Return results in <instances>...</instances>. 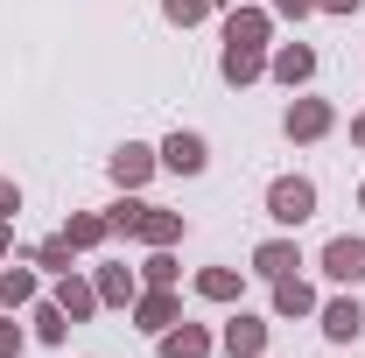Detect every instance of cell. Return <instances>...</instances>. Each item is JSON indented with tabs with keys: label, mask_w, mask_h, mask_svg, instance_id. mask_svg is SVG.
Wrapping results in <instances>:
<instances>
[{
	"label": "cell",
	"mask_w": 365,
	"mask_h": 358,
	"mask_svg": "<svg viewBox=\"0 0 365 358\" xmlns=\"http://www.w3.org/2000/svg\"><path fill=\"white\" fill-rule=\"evenodd\" d=\"M267 218L281 225V232L309 225V218H317V183H309V176H274L267 183Z\"/></svg>",
	"instance_id": "6da1fadb"
},
{
	"label": "cell",
	"mask_w": 365,
	"mask_h": 358,
	"mask_svg": "<svg viewBox=\"0 0 365 358\" xmlns=\"http://www.w3.org/2000/svg\"><path fill=\"white\" fill-rule=\"evenodd\" d=\"M337 288H365V239L359 232H337V239H323V260H317Z\"/></svg>",
	"instance_id": "7a4b0ae2"
},
{
	"label": "cell",
	"mask_w": 365,
	"mask_h": 358,
	"mask_svg": "<svg viewBox=\"0 0 365 358\" xmlns=\"http://www.w3.org/2000/svg\"><path fill=\"white\" fill-rule=\"evenodd\" d=\"M330 127H337V106H330V98H288V113H281V134L302 140V148L323 140Z\"/></svg>",
	"instance_id": "3957f363"
},
{
	"label": "cell",
	"mask_w": 365,
	"mask_h": 358,
	"mask_svg": "<svg viewBox=\"0 0 365 358\" xmlns=\"http://www.w3.org/2000/svg\"><path fill=\"white\" fill-rule=\"evenodd\" d=\"M218 352H225V358H267V316L232 310L225 330H218Z\"/></svg>",
	"instance_id": "277c9868"
},
{
	"label": "cell",
	"mask_w": 365,
	"mask_h": 358,
	"mask_svg": "<svg viewBox=\"0 0 365 358\" xmlns=\"http://www.w3.org/2000/svg\"><path fill=\"white\" fill-rule=\"evenodd\" d=\"M155 155H162V169H169V176H204V169H211V140L190 134V127H176Z\"/></svg>",
	"instance_id": "5b68a950"
},
{
	"label": "cell",
	"mask_w": 365,
	"mask_h": 358,
	"mask_svg": "<svg viewBox=\"0 0 365 358\" xmlns=\"http://www.w3.org/2000/svg\"><path fill=\"white\" fill-rule=\"evenodd\" d=\"M267 78L281 91H302L309 78H317V49L309 43H281V49H267Z\"/></svg>",
	"instance_id": "8992f818"
},
{
	"label": "cell",
	"mask_w": 365,
	"mask_h": 358,
	"mask_svg": "<svg viewBox=\"0 0 365 358\" xmlns=\"http://www.w3.org/2000/svg\"><path fill=\"white\" fill-rule=\"evenodd\" d=\"M155 169H162V155H155V148H140V140L113 148V162H106V176L120 183V190H148V183H155Z\"/></svg>",
	"instance_id": "52a82bcc"
},
{
	"label": "cell",
	"mask_w": 365,
	"mask_h": 358,
	"mask_svg": "<svg viewBox=\"0 0 365 358\" xmlns=\"http://www.w3.org/2000/svg\"><path fill=\"white\" fill-rule=\"evenodd\" d=\"M169 323H182L176 288H140V295H134V330H140V337H162Z\"/></svg>",
	"instance_id": "ba28073f"
},
{
	"label": "cell",
	"mask_w": 365,
	"mask_h": 358,
	"mask_svg": "<svg viewBox=\"0 0 365 358\" xmlns=\"http://www.w3.org/2000/svg\"><path fill=\"white\" fill-rule=\"evenodd\" d=\"M317 323H323L330 344H351V337L365 330V302L359 295H330V302H317Z\"/></svg>",
	"instance_id": "9c48e42d"
},
{
	"label": "cell",
	"mask_w": 365,
	"mask_h": 358,
	"mask_svg": "<svg viewBox=\"0 0 365 358\" xmlns=\"http://www.w3.org/2000/svg\"><path fill=\"white\" fill-rule=\"evenodd\" d=\"M267 36H274V14L267 7H225V43H239V49H267Z\"/></svg>",
	"instance_id": "30bf717a"
},
{
	"label": "cell",
	"mask_w": 365,
	"mask_h": 358,
	"mask_svg": "<svg viewBox=\"0 0 365 358\" xmlns=\"http://www.w3.org/2000/svg\"><path fill=\"white\" fill-rule=\"evenodd\" d=\"M49 295H56V310L71 316V323H91V316H98V288H91L78 267H71V274H56V288H49Z\"/></svg>",
	"instance_id": "8fae6325"
},
{
	"label": "cell",
	"mask_w": 365,
	"mask_h": 358,
	"mask_svg": "<svg viewBox=\"0 0 365 358\" xmlns=\"http://www.w3.org/2000/svg\"><path fill=\"white\" fill-rule=\"evenodd\" d=\"M155 352H162V358H211V352H218V337H211L204 323H169V330L155 337Z\"/></svg>",
	"instance_id": "7c38bea8"
},
{
	"label": "cell",
	"mask_w": 365,
	"mask_h": 358,
	"mask_svg": "<svg viewBox=\"0 0 365 358\" xmlns=\"http://www.w3.org/2000/svg\"><path fill=\"white\" fill-rule=\"evenodd\" d=\"M91 288H98V310H134V295H140V274L113 260V267H98V274H91Z\"/></svg>",
	"instance_id": "4fadbf2b"
},
{
	"label": "cell",
	"mask_w": 365,
	"mask_h": 358,
	"mask_svg": "<svg viewBox=\"0 0 365 358\" xmlns=\"http://www.w3.org/2000/svg\"><path fill=\"white\" fill-rule=\"evenodd\" d=\"M218 78H225V85H260V78H267V49H239V43H225L218 49Z\"/></svg>",
	"instance_id": "5bb4252c"
},
{
	"label": "cell",
	"mask_w": 365,
	"mask_h": 358,
	"mask_svg": "<svg viewBox=\"0 0 365 358\" xmlns=\"http://www.w3.org/2000/svg\"><path fill=\"white\" fill-rule=\"evenodd\" d=\"M182 211H162V204H140V225H134V239L140 246H182Z\"/></svg>",
	"instance_id": "9a60e30c"
},
{
	"label": "cell",
	"mask_w": 365,
	"mask_h": 358,
	"mask_svg": "<svg viewBox=\"0 0 365 358\" xmlns=\"http://www.w3.org/2000/svg\"><path fill=\"white\" fill-rule=\"evenodd\" d=\"M253 274H260V281L302 274V246H295V239H260V246H253Z\"/></svg>",
	"instance_id": "2e32d148"
},
{
	"label": "cell",
	"mask_w": 365,
	"mask_h": 358,
	"mask_svg": "<svg viewBox=\"0 0 365 358\" xmlns=\"http://www.w3.org/2000/svg\"><path fill=\"white\" fill-rule=\"evenodd\" d=\"M274 316H295V323L317 316V288H309L302 274H281V281H274Z\"/></svg>",
	"instance_id": "e0dca14e"
},
{
	"label": "cell",
	"mask_w": 365,
	"mask_h": 358,
	"mask_svg": "<svg viewBox=\"0 0 365 358\" xmlns=\"http://www.w3.org/2000/svg\"><path fill=\"white\" fill-rule=\"evenodd\" d=\"M63 239H71L78 253H98V246L113 239V225H106V211H71V218H63Z\"/></svg>",
	"instance_id": "ac0fdd59"
},
{
	"label": "cell",
	"mask_w": 365,
	"mask_h": 358,
	"mask_svg": "<svg viewBox=\"0 0 365 358\" xmlns=\"http://www.w3.org/2000/svg\"><path fill=\"white\" fill-rule=\"evenodd\" d=\"M29 323H36V330H29L36 344H63V337H71V316L56 310V295H36V302H29Z\"/></svg>",
	"instance_id": "d6986e66"
},
{
	"label": "cell",
	"mask_w": 365,
	"mask_h": 358,
	"mask_svg": "<svg viewBox=\"0 0 365 358\" xmlns=\"http://www.w3.org/2000/svg\"><path fill=\"white\" fill-rule=\"evenodd\" d=\"M43 295V274L36 267H0V310H29Z\"/></svg>",
	"instance_id": "ffe728a7"
},
{
	"label": "cell",
	"mask_w": 365,
	"mask_h": 358,
	"mask_svg": "<svg viewBox=\"0 0 365 358\" xmlns=\"http://www.w3.org/2000/svg\"><path fill=\"white\" fill-rule=\"evenodd\" d=\"M239 288H246V267H204L197 274V295L204 302H239Z\"/></svg>",
	"instance_id": "44dd1931"
},
{
	"label": "cell",
	"mask_w": 365,
	"mask_h": 358,
	"mask_svg": "<svg viewBox=\"0 0 365 358\" xmlns=\"http://www.w3.org/2000/svg\"><path fill=\"white\" fill-rule=\"evenodd\" d=\"M182 281V260L169 246H148V260H140V288H176Z\"/></svg>",
	"instance_id": "7402d4cb"
},
{
	"label": "cell",
	"mask_w": 365,
	"mask_h": 358,
	"mask_svg": "<svg viewBox=\"0 0 365 358\" xmlns=\"http://www.w3.org/2000/svg\"><path fill=\"white\" fill-rule=\"evenodd\" d=\"M71 260H78V246H71L63 232H49L43 246H36V267H43V274H71Z\"/></svg>",
	"instance_id": "603a6c76"
},
{
	"label": "cell",
	"mask_w": 365,
	"mask_h": 358,
	"mask_svg": "<svg viewBox=\"0 0 365 358\" xmlns=\"http://www.w3.org/2000/svg\"><path fill=\"white\" fill-rule=\"evenodd\" d=\"M140 204H148V197H134V190H127L120 204H106V225H113V239H134V225H140Z\"/></svg>",
	"instance_id": "cb8c5ba5"
},
{
	"label": "cell",
	"mask_w": 365,
	"mask_h": 358,
	"mask_svg": "<svg viewBox=\"0 0 365 358\" xmlns=\"http://www.w3.org/2000/svg\"><path fill=\"white\" fill-rule=\"evenodd\" d=\"M204 14H211V0H162V21L169 29H197Z\"/></svg>",
	"instance_id": "d4e9b609"
},
{
	"label": "cell",
	"mask_w": 365,
	"mask_h": 358,
	"mask_svg": "<svg viewBox=\"0 0 365 358\" xmlns=\"http://www.w3.org/2000/svg\"><path fill=\"white\" fill-rule=\"evenodd\" d=\"M29 352V330L14 323V310H0V358H21Z\"/></svg>",
	"instance_id": "484cf974"
},
{
	"label": "cell",
	"mask_w": 365,
	"mask_h": 358,
	"mask_svg": "<svg viewBox=\"0 0 365 358\" xmlns=\"http://www.w3.org/2000/svg\"><path fill=\"white\" fill-rule=\"evenodd\" d=\"M267 14H274V21H309L317 0H267Z\"/></svg>",
	"instance_id": "4316f807"
},
{
	"label": "cell",
	"mask_w": 365,
	"mask_h": 358,
	"mask_svg": "<svg viewBox=\"0 0 365 358\" xmlns=\"http://www.w3.org/2000/svg\"><path fill=\"white\" fill-rule=\"evenodd\" d=\"M14 211H21V183L0 176V218H14Z\"/></svg>",
	"instance_id": "83f0119b"
},
{
	"label": "cell",
	"mask_w": 365,
	"mask_h": 358,
	"mask_svg": "<svg viewBox=\"0 0 365 358\" xmlns=\"http://www.w3.org/2000/svg\"><path fill=\"white\" fill-rule=\"evenodd\" d=\"M0 260H14V218H0Z\"/></svg>",
	"instance_id": "f1b7e54d"
},
{
	"label": "cell",
	"mask_w": 365,
	"mask_h": 358,
	"mask_svg": "<svg viewBox=\"0 0 365 358\" xmlns=\"http://www.w3.org/2000/svg\"><path fill=\"white\" fill-rule=\"evenodd\" d=\"M317 14H359V0H317Z\"/></svg>",
	"instance_id": "f546056e"
},
{
	"label": "cell",
	"mask_w": 365,
	"mask_h": 358,
	"mask_svg": "<svg viewBox=\"0 0 365 358\" xmlns=\"http://www.w3.org/2000/svg\"><path fill=\"white\" fill-rule=\"evenodd\" d=\"M351 148H365V113H351Z\"/></svg>",
	"instance_id": "4dcf8cb0"
},
{
	"label": "cell",
	"mask_w": 365,
	"mask_h": 358,
	"mask_svg": "<svg viewBox=\"0 0 365 358\" xmlns=\"http://www.w3.org/2000/svg\"><path fill=\"white\" fill-rule=\"evenodd\" d=\"M211 7H239V0H211Z\"/></svg>",
	"instance_id": "1f68e13d"
},
{
	"label": "cell",
	"mask_w": 365,
	"mask_h": 358,
	"mask_svg": "<svg viewBox=\"0 0 365 358\" xmlns=\"http://www.w3.org/2000/svg\"><path fill=\"white\" fill-rule=\"evenodd\" d=\"M359 211H365V183H359Z\"/></svg>",
	"instance_id": "d6a6232c"
}]
</instances>
